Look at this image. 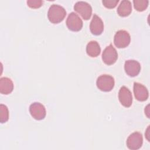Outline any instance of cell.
Instances as JSON below:
<instances>
[{
	"mask_svg": "<svg viewBox=\"0 0 150 150\" xmlns=\"http://www.w3.org/2000/svg\"><path fill=\"white\" fill-rule=\"evenodd\" d=\"M143 142L142 134L138 132L131 134L127 138V145L129 149L137 150L139 149Z\"/></svg>",
	"mask_w": 150,
	"mask_h": 150,
	"instance_id": "cell-7",
	"label": "cell"
},
{
	"mask_svg": "<svg viewBox=\"0 0 150 150\" xmlns=\"http://www.w3.org/2000/svg\"><path fill=\"white\" fill-rule=\"evenodd\" d=\"M66 15V11L64 8L59 5H52L47 12V17L50 22L53 23H58L62 22Z\"/></svg>",
	"mask_w": 150,
	"mask_h": 150,
	"instance_id": "cell-1",
	"label": "cell"
},
{
	"mask_svg": "<svg viewBox=\"0 0 150 150\" xmlns=\"http://www.w3.org/2000/svg\"><path fill=\"white\" fill-rule=\"evenodd\" d=\"M132 11V5L129 1L123 0L117 8L118 14L122 17L128 16Z\"/></svg>",
	"mask_w": 150,
	"mask_h": 150,
	"instance_id": "cell-14",
	"label": "cell"
},
{
	"mask_svg": "<svg viewBox=\"0 0 150 150\" xmlns=\"http://www.w3.org/2000/svg\"><path fill=\"white\" fill-rule=\"evenodd\" d=\"M13 89L12 81L8 77H2L0 79V92L3 94L11 93Z\"/></svg>",
	"mask_w": 150,
	"mask_h": 150,
	"instance_id": "cell-13",
	"label": "cell"
},
{
	"mask_svg": "<svg viewBox=\"0 0 150 150\" xmlns=\"http://www.w3.org/2000/svg\"><path fill=\"white\" fill-rule=\"evenodd\" d=\"M29 111L33 118L37 120H43L46 116V109L40 103H33L29 107Z\"/></svg>",
	"mask_w": 150,
	"mask_h": 150,
	"instance_id": "cell-8",
	"label": "cell"
},
{
	"mask_svg": "<svg viewBox=\"0 0 150 150\" xmlns=\"http://www.w3.org/2000/svg\"><path fill=\"white\" fill-rule=\"evenodd\" d=\"M118 0H104L102 1L104 6L107 8H114L118 3Z\"/></svg>",
	"mask_w": 150,
	"mask_h": 150,
	"instance_id": "cell-19",
	"label": "cell"
},
{
	"mask_svg": "<svg viewBox=\"0 0 150 150\" xmlns=\"http://www.w3.org/2000/svg\"><path fill=\"white\" fill-rule=\"evenodd\" d=\"M130 40L131 38L128 32L124 30H120L116 32L114 36V42L117 47L124 48L129 45Z\"/></svg>",
	"mask_w": 150,
	"mask_h": 150,
	"instance_id": "cell-3",
	"label": "cell"
},
{
	"mask_svg": "<svg viewBox=\"0 0 150 150\" xmlns=\"http://www.w3.org/2000/svg\"><path fill=\"white\" fill-rule=\"evenodd\" d=\"M134 93L136 99L140 101H144L148 98V91L142 84L138 83H134Z\"/></svg>",
	"mask_w": 150,
	"mask_h": 150,
	"instance_id": "cell-12",
	"label": "cell"
},
{
	"mask_svg": "<svg viewBox=\"0 0 150 150\" xmlns=\"http://www.w3.org/2000/svg\"><path fill=\"white\" fill-rule=\"evenodd\" d=\"M9 118V112L7 107L4 104L0 105V121L1 123L6 122Z\"/></svg>",
	"mask_w": 150,
	"mask_h": 150,
	"instance_id": "cell-17",
	"label": "cell"
},
{
	"mask_svg": "<svg viewBox=\"0 0 150 150\" xmlns=\"http://www.w3.org/2000/svg\"><path fill=\"white\" fill-rule=\"evenodd\" d=\"M149 105H148L146 108H145V114L146 115L148 118H149Z\"/></svg>",
	"mask_w": 150,
	"mask_h": 150,
	"instance_id": "cell-20",
	"label": "cell"
},
{
	"mask_svg": "<svg viewBox=\"0 0 150 150\" xmlns=\"http://www.w3.org/2000/svg\"><path fill=\"white\" fill-rule=\"evenodd\" d=\"M90 29L91 32L94 35L101 34L104 30V24L101 19L96 14L93 15L90 22Z\"/></svg>",
	"mask_w": 150,
	"mask_h": 150,
	"instance_id": "cell-11",
	"label": "cell"
},
{
	"mask_svg": "<svg viewBox=\"0 0 150 150\" xmlns=\"http://www.w3.org/2000/svg\"><path fill=\"white\" fill-rule=\"evenodd\" d=\"M43 1L41 0H29L27 1L28 5L32 8H38L42 6Z\"/></svg>",
	"mask_w": 150,
	"mask_h": 150,
	"instance_id": "cell-18",
	"label": "cell"
},
{
	"mask_svg": "<svg viewBox=\"0 0 150 150\" xmlns=\"http://www.w3.org/2000/svg\"><path fill=\"white\" fill-rule=\"evenodd\" d=\"M133 3L135 9L138 11L141 12L146 9L149 1L148 0H134Z\"/></svg>",
	"mask_w": 150,
	"mask_h": 150,
	"instance_id": "cell-16",
	"label": "cell"
},
{
	"mask_svg": "<svg viewBox=\"0 0 150 150\" xmlns=\"http://www.w3.org/2000/svg\"><path fill=\"white\" fill-rule=\"evenodd\" d=\"M101 49L98 43L95 40L90 41L86 46V52L87 54L92 57L98 56L100 53Z\"/></svg>",
	"mask_w": 150,
	"mask_h": 150,
	"instance_id": "cell-15",
	"label": "cell"
},
{
	"mask_svg": "<svg viewBox=\"0 0 150 150\" xmlns=\"http://www.w3.org/2000/svg\"><path fill=\"white\" fill-rule=\"evenodd\" d=\"M118 58V53L113 46L110 44L106 47L102 54L103 61L108 65L114 64Z\"/></svg>",
	"mask_w": 150,
	"mask_h": 150,
	"instance_id": "cell-4",
	"label": "cell"
},
{
	"mask_svg": "<svg viewBox=\"0 0 150 150\" xmlns=\"http://www.w3.org/2000/svg\"><path fill=\"white\" fill-rule=\"evenodd\" d=\"M74 9L85 20L89 19L91 16V6L86 2L79 1L76 2L74 6Z\"/></svg>",
	"mask_w": 150,
	"mask_h": 150,
	"instance_id": "cell-6",
	"label": "cell"
},
{
	"mask_svg": "<svg viewBox=\"0 0 150 150\" xmlns=\"http://www.w3.org/2000/svg\"><path fill=\"white\" fill-rule=\"evenodd\" d=\"M66 25L69 30L77 32L83 27V21L74 12L70 13L66 20Z\"/></svg>",
	"mask_w": 150,
	"mask_h": 150,
	"instance_id": "cell-5",
	"label": "cell"
},
{
	"mask_svg": "<svg viewBox=\"0 0 150 150\" xmlns=\"http://www.w3.org/2000/svg\"><path fill=\"white\" fill-rule=\"evenodd\" d=\"M124 69L126 73L130 77L137 76L141 70V65L139 62L134 60H128L125 62Z\"/></svg>",
	"mask_w": 150,
	"mask_h": 150,
	"instance_id": "cell-10",
	"label": "cell"
},
{
	"mask_svg": "<svg viewBox=\"0 0 150 150\" xmlns=\"http://www.w3.org/2000/svg\"><path fill=\"white\" fill-rule=\"evenodd\" d=\"M118 98L121 104L125 107H129L132 102V96L129 90L125 86H122L118 93Z\"/></svg>",
	"mask_w": 150,
	"mask_h": 150,
	"instance_id": "cell-9",
	"label": "cell"
},
{
	"mask_svg": "<svg viewBox=\"0 0 150 150\" xmlns=\"http://www.w3.org/2000/svg\"><path fill=\"white\" fill-rule=\"evenodd\" d=\"M97 86L103 91H110L114 86V78L107 74H103L99 76L97 80Z\"/></svg>",
	"mask_w": 150,
	"mask_h": 150,
	"instance_id": "cell-2",
	"label": "cell"
},
{
	"mask_svg": "<svg viewBox=\"0 0 150 150\" xmlns=\"http://www.w3.org/2000/svg\"><path fill=\"white\" fill-rule=\"evenodd\" d=\"M149 126H148L147 129H146V133H145V136H146V139L148 140V141H149Z\"/></svg>",
	"mask_w": 150,
	"mask_h": 150,
	"instance_id": "cell-21",
	"label": "cell"
}]
</instances>
